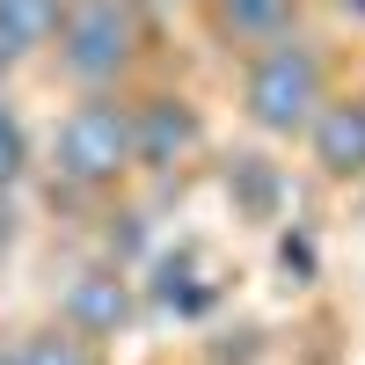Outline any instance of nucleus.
I'll return each instance as SVG.
<instances>
[{"mask_svg":"<svg viewBox=\"0 0 365 365\" xmlns=\"http://www.w3.org/2000/svg\"><path fill=\"white\" fill-rule=\"evenodd\" d=\"M351 220H365V182H358V190H351Z\"/></svg>","mask_w":365,"mask_h":365,"instance_id":"obj_19","label":"nucleus"},{"mask_svg":"<svg viewBox=\"0 0 365 365\" xmlns=\"http://www.w3.org/2000/svg\"><path fill=\"white\" fill-rule=\"evenodd\" d=\"M197 22H205L212 51L234 66V58H249V51H263V44H278L285 29L314 22V0H197Z\"/></svg>","mask_w":365,"mask_h":365,"instance_id":"obj_9","label":"nucleus"},{"mask_svg":"<svg viewBox=\"0 0 365 365\" xmlns=\"http://www.w3.org/2000/svg\"><path fill=\"white\" fill-rule=\"evenodd\" d=\"M220 190H227V212L241 227L270 234L292 212V168H285V154L270 139H241V146L220 154Z\"/></svg>","mask_w":365,"mask_h":365,"instance_id":"obj_7","label":"nucleus"},{"mask_svg":"<svg viewBox=\"0 0 365 365\" xmlns=\"http://www.w3.org/2000/svg\"><path fill=\"white\" fill-rule=\"evenodd\" d=\"M278 329L263 322H220L205 344H190V365H278Z\"/></svg>","mask_w":365,"mask_h":365,"instance_id":"obj_11","label":"nucleus"},{"mask_svg":"<svg viewBox=\"0 0 365 365\" xmlns=\"http://www.w3.org/2000/svg\"><path fill=\"white\" fill-rule=\"evenodd\" d=\"M146 314H175V322H205L227 307V278L220 270H205V249L197 241H175V249H154L146 256Z\"/></svg>","mask_w":365,"mask_h":365,"instance_id":"obj_8","label":"nucleus"},{"mask_svg":"<svg viewBox=\"0 0 365 365\" xmlns=\"http://www.w3.org/2000/svg\"><path fill=\"white\" fill-rule=\"evenodd\" d=\"M66 15V0H0V44H8L22 66L51 51V29Z\"/></svg>","mask_w":365,"mask_h":365,"instance_id":"obj_13","label":"nucleus"},{"mask_svg":"<svg viewBox=\"0 0 365 365\" xmlns=\"http://www.w3.org/2000/svg\"><path fill=\"white\" fill-rule=\"evenodd\" d=\"M44 66H51V81L66 88V96L139 88V66H146V0H66Z\"/></svg>","mask_w":365,"mask_h":365,"instance_id":"obj_3","label":"nucleus"},{"mask_svg":"<svg viewBox=\"0 0 365 365\" xmlns=\"http://www.w3.org/2000/svg\"><path fill=\"white\" fill-rule=\"evenodd\" d=\"M190 8H197V0H190Z\"/></svg>","mask_w":365,"mask_h":365,"instance_id":"obj_20","label":"nucleus"},{"mask_svg":"<svg viewBox=\"0 0 365 365\" xmlns=\"http://www.w3.org/2000/svg\"><path fill=\"white\" fill-rule=\"evenodd\" d=\"M15 365H117V358H110V344H88L81 329H66L44 307L29 329H15Z\"/></svg>","mask_w":365,"mask_h":365,"instance_id":"obj_10","label":"nucleus"},{"mask_svg":"<svg viewBox=\"0 0 365 365\" xmlns=\"http://www.w3.org/2000/svg\"><path fill=\"white\" fill-rule=\"evenodd\" d=\"M139 365H190V358H175V351H154V358H139Z\"/></svg>","mask_w":365,"mask_h":365,"instance_id":"obj_18","label":"nucleus"},{"mask_svg":"<svg viewBox=\"0 0 365 365\" xmlns=\"http://www.w3.org/2000/svg\"><path fill=\"white\" fill-rule=\"evenodd\" d=\"M15 249H22V205H15V190H0V270L15 263Z\"/></svg>","mask_w":365,"mask_h":365,"instance_id":"obj_16","label":"nucleus"},{"mask_svg":"<svg viewBox=\"0 0 365 365\" xmlns=\"http://www.w3.org/2000/svg\"><path fill=\"white\" fill-rule=\"evenodd\" d=\"M132 154H139V182L154 197H182L190 168L212 154V117L190 88L154 81V88H132Z\"/></svg>","mask_w":365,"mask_h":365,"instance_id":"obj_4","label":"nucleus"},{"mask_svg":"<svg viewBox=\"0 0 365 365\" xmlns=\"http://www.w3.org/2000/svg\"><path fill=\"white\" fill-rule=\"evenodd\" d=\"M314 8H322V29H329V37H351V44H365V0H314Z\"/></svg>","mask_w":365,"mask_h":365,"instance_id":"obj_15","label":"nucleus"},{"mask_svg":"<svg viewBox=\"0 0 365 365\" xmlns=\"http://www.w3.org/2000/svg\"><path fill=\"white\" fill-rule=\"evenodd\" d=\"M37 175V146H29V125H22V110L8 103V88H0V190H15L22 197V182Z\"/></svg>","mask_w":365,"mask_h":365,"instance_id":"obj_14","label":"nucleus"},{"mask_svg":"<svg viewBox=\"0 0 365 365\" xmlns=\"http://www.w3.org/2000/svg\"><path fill=\"white\" fill-rule=\"evenodd\" d=\"M270 256H278V278H285V292H314L322 285V227L314 220H285L270 227Z\"/></svg>","mask_w":365,"mask_h":365,"instance_id":"obj_12","label":"nucleus"},{"mask_svg":"<svg viewBox=\"0 0 365 365\" xmlns=\"http://www.w3.org/2000/svg\"><path fill=\"white\" fill-rule=\"evenodd\" d=\"M51 314L66 322V329H81L88 344H125L132 329L146 322V292H139V270H125V263H110V256H81L66 278L51 285Z\"/></svg>","mask_w":365,"mask_h":365,"instance_id":"obj_5","label":"nucleus"},{"mask_svg":"<svg viewBox=\"0 0 365 365\" xmlns=\"http://www.w3.org/2000/svg\"><path fill=\"white\" fill-rule=\"evenodd\" d=\"M0 365H15V329L0 322Z\"/></svg>","mask_w":365,"mask_h":365,"instance_id":"obj_17","label":"nucleus"},{"mask_svg":"<svg viewBox=\"0 0 365 365\" xmlns=\"http://www.w3.org/2000/svg\"><path fill=\"white\" fill-rule=\"evenodd\" d=\"M139 190V154H132V88H103V96H66L44 146V197L51 212H96L110 197Z\"/></svg>","mask_w":365,"mask_h":365,"instance_id":"obj_2","label":"nucleus"},{"mask_svg":"<svg viewBox=\"0 0 365 365\" xmlns=\"http://www.w3.org/2000/svg\"><path fill=\"white\" fill-rule=\"evenodd\" d=\"M299 161H307L314 182H329V190H358L365 182V81L358 88H336L314 125L299 132Z\"/></svg>","mask_w":365,"mask_h":365,"instance_id":"obj_6","label":"nucleus"},{"mask_svg":"<svg viewBox=\"0 0 365 365\" xmlns=\"http://www.w3.org/2000/svg\"><path fill=\"white\" fill-rule=\"evenodd\" d=\"M336 88H344V44L322 22H299L278 44L234 58V117L249 139L270 146H299V132L314 125V110Z\"/></svg>","mask_w":365,"mask_h":365,"instance_id":"obj_1","label":"nucleus"}]
</instances>
